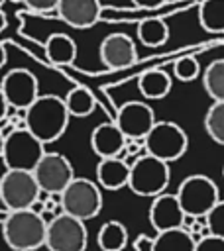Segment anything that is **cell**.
<instances>
[{"instance_id": "1", "label": "cell", "mask_w": 224, "mask_h": 251, "mask_svg": "<svg viewBox=\"0 0 224 251\" xmlns=\"http://www.w3.org/2000/svg\"><path fill=\"white\" fill-rule=\"evenodd\" d=\"M26 127L43 143L57 141L69 126V110L65 100L57 94H39L35 102L26 110Z\"/></svg>"}, {"instance_id": "2", "label": "cell", "mask_w": 224, "mask_h": 251, "mask_svg": "<svg viewBox=\"0 0 224 251\" xmlns=\"http://www.w3.org/2000/svg\"><path fill=\"white\" fill-rule=\"evenodd\" d=\"M47 220L35 210L8 212L2 222V235L14 251H35L45 245Z\"/></svg>"}, {"instance_id": "3", "label": "cell", "mask_w": 224, "mask_h": 251, "mask_svg": "<svg viewBox=\"0 0 224 251\" xmlns=\"http://www.w3.org/2000/svg\"><path fill=\"white\" fill-rule=\"evenodd\" d=\"M43 153H45V145L28 127H14L4 137V149L0 159L8 171L33 173Z\"/></svg>"}, {"instance_id": "4", "label": "cell", "mask_w": 224, "mask_h": 251, "mask_svg": "<svg viewBox=\"0 0 224 251\" xmlns=\"http://www.w3.org/2000/svg\"><path fill=\"white\" fill-rule=\"evenodd\" d=\"M171 180L169 163L151 157L147 153L136 157V161L130 165V180L128 188L143 198H155L165 192Z\"/></svg>"}, {"instance_id": "5", "label": "cell", "mask_w": 224, "mask_h": 251, "mask_svg": "<svg viewBox=\"0 0 224 251\" xmlns=\"http://www.w3.org/2000/svg\"><path fill=\"white\" fill-rule=\"evenodd\" d=\"M175 196L185 216H191V218H206V214L220 200L216 182L206 175H191L183 178Z\"/></svg>"}, {"instance_id": "6", "label": "cell", "mask_w": 224, "mask_h": 251, "mask_svg": "<svg viewBox=\"0 0 224 251\" xmlns=\"http://www.w3.org/2000/svg\"><path fill=\"white\" fill-rule=\"evenodd\" d=\"M143 145L147 155L157 157L165 163H173L187 153L189 137L179 124L169 120H159L143 137Z\"/></svg>"}, {"instance_id": "7", "label": "cell", "mask_w": 224, "mask_h": 251, "mask_svg": "<svg viewBox=\"0 0 224 251\" xmlns=\"http://www.w3.org/2000/svg\"><path fill=\"white\" fill-rule=\"evenodd\" d=\"M61 210L79 220H92L102 210V192L96 180L75 176L61 192Z\"/></svg>"}, {"instance_id": "8", "label": "cell", "mask_w": 224, "mask_h": 251, "mask_svg": "<svg viewBox=\"0 0 224 251\" xmlns=\"http://www.w3.org/2000/svg\"><path fill=\"white\" fill-rule=\"evenodd\" d=\"M41 188L29 171H8L0 176V202L8 212L29 210L39 200Z\"/></svg>"}, {"instance_id": "9", "label": "cell", "mask_w": 224, "mask_h": 251, "mask_svg": "<svg viewBox=\"0 0 224 251\" xmlns=\"http://www.w3.org/2000/svg\"><path fill=\"white\" fill-rule=\"evenodd\" d=\"M86 241L88 233L83 220L61 212L47 222L45 245L49 251H84Z\"/></svg>"}, {"instance_id": "10", "label": "cell", "mask_w": 224, "mask_h": 251, "mask_svg": "<svg viewBox=\"0 0 224 251\" xmlns=\"http://www.w3.org/2000/svg\"><path fill=\"white\" fill-rule=\"evenodd\" d=\"M33 176H35L41 192L61 194L75 178V171H73L71 161L63 153L45 151L33 169Z\"/></svg>"}, {"instance_id": "11", "label": "cell", "mask_w": 224, "mask_h": 251, "mask_svg": "<svg viewBox=\"0 0 224 251\" xmlns=\"http://www.w3.org/2000/svg\"><path fill=\"white\" fill-rule=\"evenodd\" d=\"M0 88H2L12 110L26 112L39 96V82H37L35 75L28 69L8 71L0 80Z\"/></svg>"}, {"instance_id": "12", "label": "cell", "mask_w": 224, "mask_h": 251, "mask_svg": "<svg viewBox=\"0 0 224 251\" xmlns=\"http://www.w3.org/2000/svg\"><path fill=\"white\" fill-rule=\"evenodd\" d=\"M114 122L122 129L126 139H143L157 120L149 104L140 100H130L118 108Z\"/></svg>"}, {"instance_id": "13", "label": "cell", "mask_w": 224, "mask_h": 251, "mask_svg": "<svg viewBox=\"0 0 224 251\" xmlns=\"http://www.w3.org/2000/svg\"><path fill=\"white\" fill-rule=\"evenodd\" d=\"M98 55H100L102 65L112 71L132 67L138 61V49H136L134 39L120 31L110 33L100 41Z\"/></svg>"}, {"instance_id": "14", "label": "cell", "mask_w": 224, "mask_h": 251, "mask_svg": "<svg viewBox=\"0 0 224 251\" xmlns=\"http://www.w3.org/2000/svg\"><path fill=\"white\" fill-rule=\"evenodd\" d=\"M147 218H149L151 227L157 233H161V231L183 227L187 216H185V212H183L177 196L175 194H169V192H163V194H159V196H155L151 200Z\"/></svg>"}, {"instance_id": "15", "label": "cell", "mask_w": 224, "mask_h": 251, "mask_svg": "<svg viewBox=\"0 0 224 251\" xmlns=\"http://www.w3.org/2000/svg\"><path fill=\"white\" fill-rule=\"evenodd\" d=\"M55 12L67 25L86 29L100 20L102 6L100 0H59Z\"/></svg>"}, {"instance_id": "16", "label": "cell", "mask_w": 224, "mask_h": 251, "mask_svg": "<svg viewBox=\"0 0 224 251\" xmlns=\"http://www.w3.org/2000/svg\"><path fill=\"white\" fill-rule=\"evenodd\" d=\"M90 147L100 157H122L126 149V135L116 122H102L90 133Z\"/></svg>"}, {"instance_id": "17", "label": "cell", "mask_w": 224, "mask_h": 251, "mask_svg": "<svg viewBox=\"0 0 224 251\" xmlns=\"http://www.w3.org/2000/svg\"><path fill=\"white\" fill-rule=\"evenodd\" d=\"M130 163L124 157H106L96 165V184L104 190H120L128 186Z\"/></svg>"}, {"instance_id": "18", "label": "cell", "mask_w": 224, "mask_h": 251, "mask_svg": "<svg viewBox=\"0 0 224 251\" xmlns=\"http://www.w3.org/2000/svg\"><path fill=\"white\" fill-rule=\"evenodd\" d=\"M173 80L169 73L161 69H149L143 71L138 78V90L145 100H161L171 92Z\"/></svg>"}, {"instance_id": "19", "label": "cell", "mask_w": 224, "mask_h": 251, "mask_svg": "<svg viewBox=\"0 0 224 251\" xmlns=\"http://www.w3.org/2000/svg\"><path fill=\"white\" fill-rule=\"evenodd\" d=\"M196 237L185 227L161 231L151 241L149 251H195Z\"/></svg>"}, {"instance_id": "20", "label": "cell", "mask_w": 224, "mask_h": 251, "mask_svg": "<svg viewBox=\"0 0 224 251\" xmlns=\"http://www.w3.org/2000/svg\"><path fill=\"white\" fill-rule=\"evenodd\" d=\"M45 57L53 65H71L77 57V43L67 33H51L45 41Z\"/></svg>"}, {"instance_id": "21", "label": "cell", "mask_w": 224, "mask_h": 251, "mask_svg": "<svg viewBox=\"0 0 224 251\" xmlns=\"http://www.w3.org/2000/svg\"><path fill=\"white\" fill-rule=\"evenodd\" d=\"M96 243L102 251H124L128 245V229L118 220H108L96 233Z\"/></svg>"}, {"instance_id": "22", "label": "cell", "mask_w": 224, "mask_h": 251, "mask_svg": "<svg viewBox=\"0 0 224 251\" xmlns=\"http://www.w3.org/2000/svg\"><path fill=\"white\" fill-rule=\"evenodd\" d=\"M138 39L145 47H161L169 39V25L161 18H145L138 24Z\"/></svg>"}, {"instance_id": "23", "label": "cell", "mask_w": 224, "mask_h": 251, "mask_svg": "<svg viewBox=\"0 0 224 251\" xmlns=\"http://www.w3.org/2000/svg\"><path fill=\"white\" fill-rule=\"evenodd\" d=\"M198 24L208 33H224V0H202L198 6Z\"/></svg>"}, {"instance_id": "24", "label": "cell", "mask_w": 224, "mask_h": 251, "mask_svg": "<svg viewBox=\"0 0 224 251\" xmlns=\"http://www.w3.org/2000/svg\"><path fill=\"white\" fill-rule=\"evenodd\" d=\"M65 106L71 118H86L94 110V96L86 86H75L65 94Z\"/></svg>"}, {"instance_id": "25", "label": "cell", "mask_w": 224, "mask_h": 251, "mask_svg": "<svg viewBox=\"0 0 224 251\" xmlns=\"http://www.w3.org/2000/svg\"><path fill=\"white\" fill-rule=\"evenodd\" d=\"M202 86L212 102H224V59H216L204 69Z\"/></svg>"}, {"instance_id": "26", "label": "cell", "mask_w": 224, "mask_h": 251, "mask_svg": "<svg viewBox=\"0 0 224 251\" xmlns=\"http://www.w3.org/2000/svg\"><path fill=\"white\" fill-rule=\"evenodd\" d=\"M204 129L214 143L224 145V102H212V106L206 110Z\"/></svg>"}, {"instance_id": "27", "label": "cell", "mask_w": 224, "mask_h": 251, "mask_svg": "<svg viewBox=\"0 0 224 251\" xmlns=\"http://www.w3.org/2000/svg\"><path fill=\"white\" fill-rule=\"evenodd\" d=\"M173 75H175V78H179L181 82H191V80L198 78V75H200V65H198L196 57H193V55L179 57V59L173 63Z\"/></svg>"}, {"instance_id": "28", "label": "cell", "mask_w": 224, "mask_h": 251, "mask_svg": "<svg viewBox=\"0 0 224 251\" xmlns=\"http://www.w3.org/2000/svg\"><path fill=\"white\" fill-rule=\"evenodd\" d=\"M204 222H206V227H208L210 235H216V237L224 239V200L216 202V206L206 214Z\"/></svg>"}, {"instance_id": "29", "label": "cell", "mask_w": 224, "mask_h": 251, "mask_svg": "<svg viewBox=\"0 0 224 251\" xmlns=\"http://www.w3.org/2000/svg\"><path fill=\"white\" fill-rule=\"evenodd\" d=\"M195 251H224V239L216 235H204L196 239Z\"/></svg>"}, {"instance_id": "30", "label": "cell", "mask_w": 224, "mask_h": 251, "mask_svg": "<svg viewBox=\"0 0 224 251\" xmlns=\"http://www.w3.org/2000/svg\"><path fill=\"white\" fill-rule=\"evenodd\" d=\"M22 2H24L31 12H39V14L57 10V4H59V0H22Z\"/></svg>"}, {"instance_id": "31", "label": "cell", "mask_w": 224, "mask_h": 251, "mask_svg": "<svg viewBox=\"0 0 224 251\" xmlns=\"http://www.w3.org/2000/svg\"><path fill=\"white\" fill-rule=\"evenodd\" d=\"M165 2L167 0H132V4L141 10H155V8H161Z\"/></svg>"}, {"instance_id": "32", "label": "cell", "mask_w": 224, "mask_h": 251, "mask_svg": "<svg viewBox=\"0 0 224 251\" xmlns=\"http://www.w3.org/2000/svg\"><path fill=\"white\" fill-rule=\"evenodd\" d=\"M10 110H12V108H10L6 96H4V92H2V88H0V124L8 118V112H10Z\"/></svg>"}, {"instance_id": "33", "label": "cell", "mask_w": 224, "mask_h": 251, "mask_svg": "<svg viewBox=\"0 0 224 251\" xmlns=\"http://www.w3.org/2000/svg\"><path fill=\"white\" fill-rule=\"evenodd\" d=\"M6 59H8V53H6V47H4V43L0 41V69L6 65Z\"/></svg>"}, {"instance_id": "34", "label": "cell", "mask_w": 224, "mask_h": 251, "mask_svg": "<svg viewBox=\"0 0 224 251\" xmlns=\"http://www.w3.org/2000/svg\"><path fill=\"white\" fill-rule=\"evenodd\" d=\"M4 137H6V133H4L2 127H0V157H2V149H4Z\"/></svg>"}, {"instance_id": "35", "label": "cell", "mask_w": 224, "mask_h": 251, "mask_svg": "<svg viewBox=\"0 0 224 251\" xmlns=\"http://www.w3.org/2000/svg\"><path fill=\"white\" fill-rule=\"evenodd\" d=\"M222 176H224V167H222Z\"/></svg>"}]
</instances>
